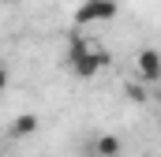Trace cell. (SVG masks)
Listing matches in <instances>:
<instances>
[{
    "label": "cell",
    "mask_w": 161,
    "mask_h": 157,
    "mask_svg": "<svg viewBox=\"0 0 161 157\" xmlns=\"http://www.w3.org/2000/svg\"><path fill=\"white\" fill-rule=\"evenodd\" d=\"M109 64L105 52H94L82 38H71V49H68V68L75 78H97V71Z\"/></svg>",
    "instance_id": "6da1fadb"
},
{
    "label": "cell",
    "mask_w": 161,
    "mask_h": 157,
    "mask_svg": "<svg viewBox=\"0 0 161 157\" xmlns=\"http://www.w3.org/2000/svg\"><path fill=\"white\" fill-rule=\"evenodd\" d=\"M116 15H120V4L116 0H82L71 19H75V26H90V23H109Z\"/></svg>",
    "instance_id": "7a4b0ae2"
},
{
    "label": "cell",
    "mask_w": 161,
    "mask_h": 157,
    "mask_svg": "<svg viewBox=\"0 0 161 157\" xmlns=\"http://www.w3.org/2000/svg\"><path fill=\"white\" fill-rule=\"evenodd\" d=\"M135 68H139V78L142 82H161V52L158 49H139Z\"/></svg>",
    "instance_id": "3957f363"
},
{
    "label": "cell",
    "mask_w": 161,
    "mask_h": 157,
    "mask_svg": "<svg viewBox=\"0 0 161 157\" xmlns=\"http://www.w3.org/2000/svg\"><path fill=\"white\" fill-rule=\"evenodd\" d=\"M94 154L97 157H120L124 154L120 135H97V138H94Z\"/></svg>",
    "instance_id": "277c9868"
},
{
    "label": "cell",
    "mask_w": 161,
    "mask_h": 157,
    "mask_svg": "<svg viewBox=\"0 0 161 157\" xmlns=\"http://www.w3.org/2000/svg\"><path fill=\"white\" fill-rule=\"evenodd\" d=\"M38 127H41V120L34 116V112H23V116H15V123H11V135H15V138H30Z\"/></svg>",
    "instance_id": "5b68a950"
},
{
    "label": "cell",
    "mask_w": 161,
    "mask_h": 157,
    "mask_svg": "<svg viewBox=\"0 0 161 157\" xmlns=\"http://www.w3.org/2000/svg\"><path fill=\"white\" fill-rule=\"evenodd\" d=\"M4 86H8V68L0 64V90H4Z\"/></svg>",
    "instance_id": "8992f818"
}]
</instances>
